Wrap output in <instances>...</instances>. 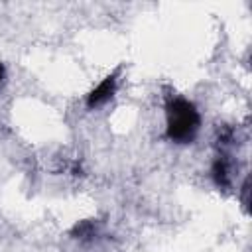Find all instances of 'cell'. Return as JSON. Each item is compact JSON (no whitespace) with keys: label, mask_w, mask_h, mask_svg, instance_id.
<instances>
[{"label":"cell","mask_w":252,"mask_h":252,"mask_svg":"<svg viewBox=\"0 0 252 252\" xmlns=\"http://www.w3.org/2000/svg\"><path fill=\"white\" fill-rule=\"evenodd\" d=\"M165 116H167L165 134L171 142L189 144L195 140V136L201 128V114L191 100H187L183 96L169 98V102L165 106Z\"/></svg>","instance_id":"obj_1"},{"label":"cell","mask_w":252,"mask_h":252,"mask_svg":"<svg viewBox=\"0 0 252 252\" xmlns=\"http://www.w3.org/2000/svg\"><path fill=\"white\" fill-rule=\"evenodd\" d=\"M116 93V75H108L106 79H102L89 94H87V106L89 108H96L102 106L104 102H108Z\"/></svg>","instance_id":"obj_2"},{"label":"cell","mask_w":252,"mask_h":252,"mask_svg":"<svg viewBox=\"0 0 252 252\" xmlns=\"http://www.w3.org/2000/svg\"><path fill=\"white\" fill-rule=\"evenodd\" d=\"M232 161L228 159V156L224 152H220L217 156V159L213 161V167H211V175H213V181L217 187L220 189H228L232 185Z\"/></svg>","instance_id":"obj_3"},{"label":"cell","mask_w":252,"mask_h":252,"mask_svg":"<svg viewBox=\"0 0 252 252\" xmlns=\"http://www.w3.org/2000/svg\"><path fill=\"white\" fill-rule=\"evenodd\" d=\"M73 236L81 242L94 240L98 236V222L96 220H81L73 226Z\"/></svg>","instance_id":"obj_4"},{"label":"cell","mask_w":252,"mask_h":252,"mask_svg":"<svg viewBox=\"0 0 252 252\" xmlns=\"http://www.w3.org/2000/svg\"><path fill=\"white\" fill-rule=\"evenodd\" d=\"M4 75H6V69H4V65L0 63V83L4 81Z\"/></svg>","instance_id":"obj_5"}]
</instances>
